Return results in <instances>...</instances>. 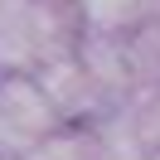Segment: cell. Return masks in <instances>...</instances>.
<instances>
[{
	"instance_id": "cell-1",
	"label": "cell",
	"mask_w": 160,
	"mask_h": 160,
	"mask_svg": "<svg viewBox=\"0 0 160 160\" xmlns=\"http://www.w3.org/2000/svg\"><path fill=\"white\" fill-rule=\"evenodd\" d=\"M160 15V0H78L82 34L97 39H131Z\"/></svg>"
},
{
	"instance_id": "cell-2",
	"label": "cell",
	"mask_w": 160,
	"mask_h": 160,
	"mask_svg": "<svg viewBox=\"0 0 160 160\" xmlns=\"http://www.w3.org/2000/svg\"><path fill=\"white\" fill-rule=\"evenodd\" d=\"M24 160H92L88 155V141H78L73 131H53V136H44L39 146H29L24 150Z\"/></svg>"
},
{
	"instance_id": "cell-3",
	"label": "cell",
	"mask_w": 160,
	"mask_h": 160,
	"mask_svg": "<svg viewBox=\"0 0 160 160\" xmlns=\"http://www.w3.org/2000/svg\"><path fill=\"white\" fill-rule=\"evenodd\" d=\"M5 150H15V141H10V126H5V117H0V155Z\"/></svg>"
}]
</instances>
